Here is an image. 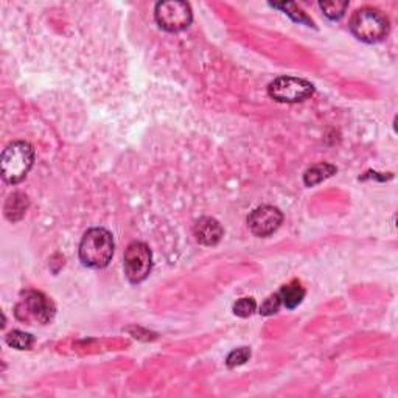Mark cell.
Here are the masks:
<instances>
[{
  "mask_svg": "<svg viewBox=\"0 0 398 398\" xmlns=\"http://www.w3.org/2000/svg\"><path fill=\"white\" fill-rule=\"evenodd\" d=\"M80 260L87 268H106L114 255V239L103 227L89 229L80 243Z\"/></svg>",
  "mask_w": 398,
  "mask_h": 398,
  "instance_id": "obj_1",
  "label": "cell"
},
{
  "mask_svg": "<svg viewBox=\"0 0 398 398\" xmlns=\"http://www.w3.org/2000/svg\"><path fill=\"white\" fill-rule=\"evenodd\" d=\"M34 164V150L29 142H13L2 152L0 170L6 184L16 185L24 180Z\"/></svg>",
  "mask_w": 398,
  "mask_h": 398,
  "instance_id": "obj_2",
  "label": "cell"
},
{
  "mask_svg": "<svg viewBox=\"0 0 398 398\" xmlns=\"http://www.w3.org/2000/svg\"><path fill=\"white\" fill-rule=\"evenodd\" d=\"M350 31L366 44L380 43L389 34V19L376 8H361L353 13Z\"/></svg>",
  "mask_w": 398,
  "mask_h": 398,
  "instance_id": "obj_3",
  "label": "cell"
},
{
  "mask_svg": "<svg viewBox=\"0 0 398 398\" xmlns=\"http://www.w3.org/2000/svg\"><path fill=\"white\" fill-rule=\"evenodd\" d=\"M268 94L278 103H300L314 94V86L297 76H278L269 83Z\"/></svg>",
  "mask_w": 398,
  "mask_h": 398,
  "instance_id": "obj_4",
  "label": "cell"
},
{
  "mask_svg": "<svg viewBox=\"0 0 398 398\" xmlns=\"http://www.w3.org/2000/svg\"><path fill=\"white\" fill-rule=\"evenodd\" d=\"M156 22L165 31H183L192 24V6L187 2L171 0V2H159L155 10Z\"/></svg>",
  "mask_w": 398,
  "mask_h": 398,
  "instance_id": "obj_5",
  "label": "cell"
},
{
  "mask_svg": "<svg viewBox=\"0 0 398 398\" xmlns=\"http://www.w3.org/2000/svg\"><path fill=\"white\" fill-rule=\"evenodd\" d=\"M125 274L131 283H141L150 276L152 268L151 249L142 241H134L125 250Z\"/></svg>",
  "mask_w": 398,
  "mask_h": 398,
  "instance_id": "obj_6",
  "label": "cell"
},
{
  "mask_svg": "<svg viewBox=\"0 0 398 398\" xmlns=\"http://www.w3.org/2000/svg\"><path fill=\"white\" fill-rule=\"evenodd\" d=\"M16 316L20 320H36L39 324H48L55 316V306L43 292L25 291L16 306Z\"/></svg>",
  "mask_w": 398,
  "mask_h": 398,
  "instance_id": "obj_7",
  "label": "cell"
},
{
  "mask_svg": "<svg viewBox=\"0 0 398 398\" xmlns=\"http://www.w3.org/2000/svg\"><path fill=\"white\" fill-rule=\"evenodd\" d=\"M283 222V213L274 206H260L248 216V226L255 236H269L280 227Z\"/></svg>",
  "mask_w": 398,
  "mask_h": 398,
  "instance_id": "obj_8",
  "label": "cell"
},
{
  "mask_svg": "<svg viewBox=\"0 0 398 398\" xmlns=\"http://www.w3.org/2000/svg\"><path fill=\"white\" fill-rule=\"evenodd\" d=\"M194 239L202 246H216L225 235V229L215 218L204 216L194 225Z\"/></svg>",
  "mask_w": 398,
  "mask_h": 398,
  "instance_id": "obj_9",
  "label": "cell"
},
{
  "mask_svg": "<svg viewBox=\"0 0 398 398\" xmlns=\"http://www.w3.org/2000/svg\"><path fill=\"white\" fill-rule=\"evenodd\" d=\"M336 166L328 162H319L316 165L310 166L304 174V183L306 187H314L322 183V180L332 178L336 173Z\"/></svg>",
  "mask_w": 398,
  "mask_h": 398,
  "instance_id": "obj_10",
  "label": "cell"
},
{
  "mask_svg": "<svg viewBox=\"0 0 398 398\" xmlns=\"http://www.w3.org/2000/svg\"><path fill=\"white\" fill-rule=\"evenodd\" d=\"M29 208V198L24 193H13L5 204V216L10 221H19Z\"/></svg>",
  "mask_w": 398,
  "mask_h": 398,
  "instance_id": "obj_11",
  "label": "cell"
},
{
  "mask_svg": "<svg viewBox=\"0 0 398 398\" xmlns=\"http://www.w3.org/2000/svg\"><path fill=\"white\" fill-rule=\"evenodd\" d=\"M278 294H280L282 304L286 306V308L292 310V308H296L297 305L302 304V300L305 297V290L302 285H300L297 280H294L288 285H285Z\"/></svg>",
  "mask_w": 398,
  "mask_h": 398,
  "instance_id": "obj_12",
  "label": "cell"
},
{
  "mask_svg": "<svg viewBox=\"0 0 398 398\" xmlns=\"http://www.w3.org/2000/svg\"><path fill=\"white\" fill-rule=\"evenodd\" d=\"M6 344L13 348H16V350H30L34 344V338L30 333L13 330L6 334Z\"/></svg>",
  "mask_w": 398,
  "mask_h": 398,
  "instance_id": "obj_13",
  "label": "cell"
},
{
  "mask_svg": "<svg viewBox=\"0 0 398 398\" xmlns=\"http://www.w3.org/2000/svg\"><path fill=\"white\" fill-rule=\"evenodd\" d=\"M320 10L330 20H338L346 15V10L348 8V2H338V0H328V2L319 3Z\"/></svg>",
  "mask_w": 398,
  "mask_h": 398,
  "instance_id": "obj_14",
  "label": "cell"
},
{
  "mask_svg": "<svg viewBox=\"0 0 398 398\" xmlns=\"http://www.w3.org/2000/svg\"><path fill=\"white\" fill-rule=\"evenodd\" d=\"M272 6H274V8H278V10H283L286 15H288L292 20H296V22H299V24H306L308 27L313 25V20L306 16L305 13L294 3H272Z\"/></svg>",
  "mask_w": 398,
  "mask_h": 398,
  "instance_id": "obj_15",
  "label": "cell"
},
{
  "mask_svg": "<svg viewBox=\"0 0 398 398\" xmlns=\"http://www.w3.org/2000/svg\"><path fill=\"white\" fill-rule=\"evenodd\" d=\"M250 358V348L249 347H240V348H235L234 352H230L227 360H226V364L227 367H239L243 366L244 362Z\"/></svg>",
  "mask_w": 398,
  "mask_h": 398,
  "instance_id": "obj_16",
  "label": "cell"
},
{
  "mask_svg": "<svg viewBox=\"0 0 398 398\" xmlns=\"http://www.w3.org/2000/svg\"><path fill=\"white\" fill-rule=\"evenodd\" d=\"M257 308V304L253 297H243L236 300L234 305V313L239 318H249Z\"/></svg>",
  "mask_w": 398,
  "mask_h": 398,
  "instance_id": "obj_17",
  "label": "cell"
},
{
  "mask_svg": "<svg viewBox=\"0 0 398 398\" xmlns=\"http://www.w3.org/2000/svg\"><path fill=\"white\" fill-rule=\"evenodd\" d=\"M280 305H282V299L278 292L276 294L269 296L260 306V314L262 316H272V314H276L278 310H280Z\"/></svg>",
  "mask_w": 398,
  "mask_h": 398,
  "instance_id": "obj_18",
  "label": "cell"
}]
</instances>
